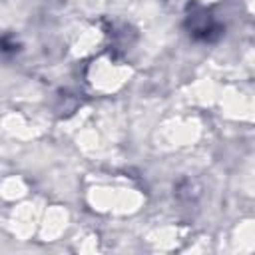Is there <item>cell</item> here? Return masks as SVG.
I'll use <instances>...</instances> for the list:
<instances>
[{"label":"cell","instance_id":"6da1fadb","mask_svg":"<svg viewBox=\"0 0 255 255\" xmlns=\"http://www.w3.org/2000/svg\"><path fill=\"white\" fill-rule=\"evenodd\" d=\"M185 28L189 36L197 42H215L223 34V26L211 16L209 10L201 6H189L185 16Z\"/></svg>","mask_w":255,"mask_h":255}]
</instances>
